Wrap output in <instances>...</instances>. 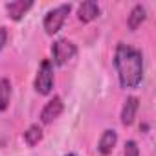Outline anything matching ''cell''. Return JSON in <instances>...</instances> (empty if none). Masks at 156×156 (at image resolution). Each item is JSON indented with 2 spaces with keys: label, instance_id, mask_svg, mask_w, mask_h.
<instances>
[{
  "label": "cell",
  "instance_id": "1",
  "mask_svg": "<svg viewBox=\"0 0 156 156\" xmlns=\"http://www.w3.org/2000/svg\"><path fill=\"white\" fill-rule=\"evenodd\" d=\"M114 68L123 88H136L143 79V55L138 48L119 42L114 51Z\"/></svg>",
  "mask_w": 156,
  "mask_h": 156
},
{
  "label": "cell",
  "instance_id": "2",
  "mask_svg": "<svg viewBox=\"0 0 156 156\" xmlns=\"http://www.w3.org/2000/svg\"><path fill=\"white\" fill-rule=\"evenodd\" d=\"M70 9H72L70 4H61V6L53 8L51 11H48L46 17H44V22H42L44 31H46L48 35H55V33L62 28V24H64V20H66Z\"/></svg>",
  "mask_w": 156,
  "mask_h": 156
},
{
  "label": "cell",
  "instance_id": "3",
  "mask_svg": "<svg viewBox=\"0 0 156 156\" xmlns=\"http://www.w3.org/2000/svg\"><path fill=\"white\" fill-rule=\"evenodd\" d=\"M75 53H77V48L68 39H57L51 46V61H53L55 66L66 64L70 59L75 57Z\"/></svg>",
  "mask_w": 156,
  "mask_h": 156
},
{
  "label": "cell",
  "instance_id": "4",
  "mask_svg": "<svg viewBox=\"0 0 156 156\" xmlns=\"http://www.w3.org/2000/svg\"><path fill=\"white\" fill-rule=\"evenodd\" d=\"M51 88H53V64L50 59H44L35 77V90L41 96H48Z\"/></svg>",
  "mask_w": 156,
  "mask_h": 156
},
{
  "label": "cell",
  "instance_id": "5",
  "mask_svg": "<svg viewBox=\"0 0 156 156\" xmlns=\"http://www.w3.org/2000/svg\"><path fill=\"white\" fill-rule=\"evenodd\" d=\"M62 108H64L62 99H61L59 96H53V98L44 105V108L41 110V121H42L44 125H50L51 121H55V119L61 116Z\"/></svg>",
  "mask_w": 156,
  "mask_h": 156
},
{
  "label": "cell",
  "instance_id": "6",
  "mask_svg": "<svg viewBox=\"0 0 156 156\" xmlns=\"http://www.w3.org/2000/svg\"><path fill=\"white\" fill-rule=\"evenodd\" d=\"M33 8V2L31 0H13V2H8L6 4V11H8V17L13 19V20H20L28 9Z\"/></svg>",
  "mask_w": 156,
  "mask_h": 156
},
{
  "label": "cell",
  "instance_id": "7",
  "mask_svg": "<svg viewBox=\"0 0 156 156\" xmlns=\"http://www.w3.org/2000/svg\"><path fill=\"white\" fill-rule=\"evenodd\" d=\"M99 13H101V9H99L98 2H94V0H87V2H83L79 6V9H77V17H79V20L85 22V24L96 20L99 17Z\"/></svg>",
  "mask_w": 156,
  "mask_h": 156
},
{
  "label": "cell",
  "instance_id": "8",
  "mask_svg": "<svg viewBox=\"0 0 156 156\" xmlns=\"http://www.w3.org/2000/svg\"><path fill=\"white\" fill-rule=\"evenodd\" d=\"M138 108H140V101H138V98L130 96V98L125 99L123 108H121V123H123L125 127H129V125L134 123V118H136Z\"/></svg>",
  "mask_w": 156,
  "mask_h": 156
},
{
  "label": "cell",
  "instance_id": "9",
  "mask_svg": "<svg viewBox=\"0 0 156 156\" xmlns=\"http://www.w3.org/2000/svg\"><path fill=\"white\" fill-rule=\"evenodd\" d=\"M116 143H118V134H116V130H112V129H107V130L101 134V138H99L98 151H99L103 156H108V154L114 151Z\"/></svg>",
  "mask_w": 156,
  "mask_h": 156
},
{
  "label": "cell",
  "instance_id": "10",
  "mask_svg": "<svg viewBox=\"0 0 156 156\" xmlns=\"http://www.w3.org/2000/svg\"><path fill=\"white\" fill-rule=\"evenodd\" d=\"M145 17H147V13H145V8H143L141 4H136V6L132 8V11H130V15H129V19H127V24H129V30H130V31H134V30H138V28L141 26V22L145 20Z\"/></svg>",
  "mask_w": 156,
  "mask_h": 156
},
{
  "label": "cell",
  "instance_id": "11",
  "mask_svg": "<svg viewBox=\"0 0 156 156\" xmlns=\"http://www.w3.org/2000/svg\"><path fill=\"white\" fill-rule=\"evenodd\" d=\"M9 98H11V83L9 79L2 77L0 79V112H4L9 107Z\"/></svg>",
  "mask_w": 156,
  "mask_h": 156
},
{
  "label": "cell",
  "instance_id": "12",
  "mask_svg": "<svg viewBox=\"0 0 156 156\" xmlns=\"http://www.w3.org/2000/svg\"><path fill=\"white\" fill-rule=\"evenodd\" d=\"M41 140H42V129H41L39 125H31V127L24 132V141H26L30 147H35Z\"/></svg>",
  "mask_w": 156,
  "mask_h": 156
},
{
  "label": "cell",
  "instance_id": "13",
  "mask_svg": "<svg viewBox=\"0 0 156 156\" xmlns=\"http://www.w3.org/2000/svg\"><path fill=\"white\" fill-rule=\"evenodd\" d=\"M123 156H140V147L134 140H129L125 143V151H123Z\"/></svg>",
  "mask_w": 156,
  "mask_h": 156
},
{
  "label": "cell",
  "instance_id": "14",
  "mask_svg": "<svg viewBox=\"0 0 156 156\" xmlns=\"http://www.w3.org/2000/svg\"><path fill=\"white\" fill-rule=\"evenodd\" d=\"M8 44V28L0 26V51H2Z\"/></svg>",
  "mask_w": 156,
  "mask_h": 156
},
{
  "label": "cell",
  "instance_id": "15",
  "mask_svg": "<svg viewBox=\"0 0 156 156\" xmlns=\"http://www.w3.org/2000/svg\"><path fill=\"white\" fill-rule=\"evenodd\" d=\"M66 156H77V154H66Z\"/></svg>",
  "mask_w": 156,
  "mask_h": 156
}]
</instances>
